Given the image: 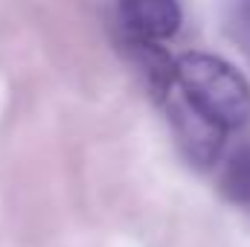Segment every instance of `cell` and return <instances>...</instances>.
I'll return each mask as SVG.
<instances>
[{
  "label": "cell",
  "mask_w": 250,
  "mask_h": 247,
  "mask_svg": "<svg viewBox=\"0 0 250 247\" xmlns=\"http://www.w3.org/2000/svg\"><path fill=\"white\" fill-rule=\"evenodd\" d=\"M120 23L128 38L166 41L181 29L184 12L178 0H120Z\"/></svg>",
  "instance_id": "3957f363"
},
{
  "label": "cell",
  "mask_w": 250,
  "mask_h": 247,
  "mask_svg": "<svg viewBox=\"0 0 250 247\" xmlns=\"http://www.w3.org/2000/svg\"><path fill=\"white\" fill-rule=\"evenodd\" d=\"M175 84L189 102L224 131L250 120V84L233 64L212 53H184L172 67Z\"/></svg>",
  "instance_id": "6da1fadb"
},
{
  "label": "cell",
  "mask_w": 250,
  "mask_h": 247,
  "mask_svg": "<svg viewBox=\"0 0 250 247\" xmlns=\"http://www.w3.org/2000/svg\"><path fill=\"white\" fill-rule=\"evenodd\" d=\"M221 192L233 204H250V145L230 157L221 175Z\"/></svg>",
  "instance_id": "277c9868"
},
{
  "label": "cell",
  "mask_w": 250,
  "mask_h": 247,
  "mask_svg": "<svg viewBox=\"0 0 250 247\" xmlns=\"http://www.w3.org/2000/svg\"><path fill=\"white\" fill-rule=\"evenodd\" d=\"M163 105H166V114H169V123L178 134V145L181 151L187 154V160L198 169H207L215 163L218 151H221V143H224V128L218 123H212L207 114H201L187 96L181 93V87L172 82L166 87V93L160 96Z\"/></svg>",
  "instance_id": "7a4b0ae2"
}]
</instances>
